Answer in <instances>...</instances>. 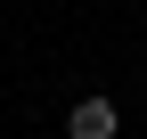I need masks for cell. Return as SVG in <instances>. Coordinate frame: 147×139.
Returning a JSON list of instances; mask_svg holds the SVG:
<instances>
[{
	"label": "cell",
	"mask_w": 147,
	"mask_h": 139,
	"mask_svg": "<svg viewBox=\"0 0 147 139\" xmlns=\"http://www.w3.org/2000/svg\"><path fill=\"white\" fill-rule=\"evenodd\" d=\"M65 139H123V107H115L106 90L74 98V107H65Z\"/></svg>",
	"instance_id": "cell-1"
}]
</instances>
